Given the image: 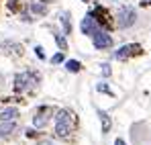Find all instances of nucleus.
Listing matches in <instances>:
<instances>
[{"instance_id":"1","label":"nucleus","mask_w":151,"mask_h":145,"mask_svg":"<svg viewBox=\"0 0 151 145\" xmlns=\"http://www.w3.org/2000/svg\"><path fill=\"white\" fill-rule=\"evenodd\" d=\"M74 131V115L70 110H57L55 113V135L59 139H68Z\"/></svg>"},{"instance_id":"2","label":"nucleus","mask_w":151,"mask_h":145,"mask_svg":"<svg viewBox=\"0 0 151 145\" xmlns=\"http://www.w3.org/2000/svg\"><path fill=\"white\" fill-rule=\"evenodd\" d=\"M37 84H39V74L37 72L27 70V72H21V74L14 76V90L21 92V94L33 92V90L37 88Z\"/></svg>"},{"instance_id":"3","label":"nucleus","mask_w":151,"mask_h":145,"mask_svg":"<svg viewBox=\"0 0 151 145\" xmlns=\"http://www.w3.org/2000/svg\"><path fill=\"white\" fill-rule=\"evenodd\" d=\"M137 23V10L133 6H121L116 10V17H114V25L119 29H131L133 25Z\"/></svg>"},{"instance_id":"4","label":"nucleus","mask_w":151,"mask_h":145,"mask_svg":"<svg viewBox=\"0 0 151 145\" xmlns=\"http://www.w3.org/2000/svg\"><path fill=\"white\" fill-rule=\"evenodd\" d=\"M80 29H82V33H84V35H88V37H94V35L100 31L102 27H100V23L94 19V14H92V12H88V14L82 19V23H80Z\"/></svg>"},{"instance_id":"5","label":"nucleus","mask_w":151,"mask_h":145,"mask_svg":"<svg viewBox=\"0 0 151 145\" xmlns=\"http://www.w3.org/2000/svg\"><path fill=\"white\" fill-rule=\"evenodd\" d=\"M51 115H53V108H51V106H39L37 113H35V117H33V127H35V129L47 127Z\"/></svg>"},{"instance_id":"6","label":"nucleus","mask_w":151,"mask_h":145,"mask_svg":"<svg viewBox=\"0 0 151 145\" xmlns=\"http://www.w3.org/2000/svg\"><path fill=\"white\" fill-rule=\"evenodd\" d=\"M92 43L98 51H104V49H110L112 47V35L106 31V29H100L94 37H92Z\"/></svg>"},{"instance_id":"7","label":"nucleus","mask_w":151,"mask_h":145,"mask_svg":"<svg viewBox=\"0 0 151 145\" xmlns=\"http://www.w3.org/2000/svg\"><path fill=\"white\" fill-rule=\"evenodd\" d=\"M137 53H141V45H135V43H131V45H123V47H119L114 51V59H129V57H133V55H137Z\"/></svg>"},{"instance_id":"8","label":"nucleus","mask_w":151,"mask_h":145,"mask_svg":"<svg viewBox=\"0 0 151 145\" xmlns=\"http://www.w3.org/2000/svg\"><path fill=\"white\" fill-rule=\"evenodd\" d=\"M19 117V108L17 106H6L0 110V121H14Z\"/></svg>"},{"instance_id":"9","label":"nucleus","mask_w":151,"mask_h":145,"mask_svg":"<svg viewBox=\"0 0 151 145\" xmlns=\"http://www.w3.org/2000/svg\"><path fill=\"white\" fill-rule=\"evenodd\" d=\"M59 23L63 27V35H72V14L70 12H61L59 14Z\"/></svg>"},{"instance_id":"10","label":"nucleus","mask_w":151,"mask_h":145,"mask_svg":"<svg viewBox=\"0 0 151 145\" xmlns=\"http://www.w3.org/2000/svg\"><path fill=\"white\" fill-rule=\"evenodd\" d=\"M29 10H31L33 14H37V17H45V14H47V6H45L43 2H39V0L31 2V4H29Z\"/></svg>"},{"instance_id":"11","label":"nucleus","mask_w":151,"mask_h":145,"mask_svg":"<svg viewBox=\"0 0 151 145\" xmlns=\"http://www.w3.org/2000/svg\"><path fill=\"white\" fill-rule=\"evenodd\" d=\"M14 129H17V123L14 121H0V137L10 135Z\"/></svg>"},{"instance_id":"12","label":"nucleus","mask_w":151,"mask_h":145,"mask_svg":"<svg viewBox=\"0 0 151 145\" xmlns=\"http://www.w3.org/2000/svg\"><path fill=\"white\" fill-rule=\"evenodd\" d=\"M98 117H100L102 133H108V131H110V127H112V121H110V117H108V113H102V110H98Z\"/></svg>"},{"instance_id":"13","label":"nucleus","mask_w":151,"mask_h":145,"mask_svg":"<svg viewBox=\"0 0 151 145\" xmlns=\"http://www.w3.org/2000/svg\"><path fill=\"white\" fill-rule=\"evenodd\" d=\"M65 70L72 72V74H76V72L82 70V63H80L78 59H68V61H65Z\"/></svg>"},{"instance_id":"14","label":"nucleus","mask_w":151,"mask_h":145,"mask_svg":"<svg viewBox=\"0 0 151 145\" xmlns=\"http://www.w3.org/2000/svg\"><path fill=\"white\" fill-rule=\"evenodd\" d=\"M53 39H55V43L59 45L61 51H65V49H68V41H65V37H63L61 33H53Z\"/></svg>"},{"instance_id":"15","label":"nucleus","mask_w":151,"mask_h":145,"mask_svg":"<svg viewBox=\"0 0 151 145\" xmlns=\"http://www.w3.org/2000/svg\"><path fill=\"white\" fill-rule=\"evenodd\" d=\"M96 90H98V92H104V94H112V92H110V88L106 86V82H100V84L96 86Z\"/></svg>"},{"instance_id":"16","label":"nucleus","mask_w":151,"mask_h":145,"mask_svg":"<svg viewBox=\"0 0 151 145\" xmlns=\"http://www.w3.org/2000/svg\"><path fill=\"white\" fill-rule=\"evenodd\" d=\"M51 61H53V63H61V61H63V51H61V53H55V55L51 57Z\"/></svg>"},{"instance_id":"17","label":"nucleus","mask_w":151,"mask_h":145,"mask_svg":"<svg viewBox=\"0 0 151 145\" xmlns=\"http://www.w3.org/2000/svg\"><path fill=\"white\" fill-rule=\"evenodd\" d=\"M35 53L39 59H45V53H43V47H35Z\"/></svg>"},{"instance_id":"18","label":"nucleus","mask_w":151,"mask_h":145,"mask_svg":"<svg viewBox=\"0 0 151 145\" xmlns=\"http://www.w3.org/2000/svg\"><path fill=\"white\" fill-rule=\"evenodd\" d=\"M100 68H102V74H104V76H110V66H108V63H102Z\"/></svg>"},{"instance_id":"19","label":"nucleus","mask_w":151,"mask_h":145,"mask_svg":"<svg viewBox=\"0 0 151 145\" xmlns=\"http://www.w3.org/2000/svg\"><path fill=\"white\" fill-rule=\"evenodd\" d=\"M114 145H125V141H123V139H116V141H114Z\"/></svg>"},{"instance_id":"20","label":"nucleus","mask_w":151,"mask_h":145,"mask_svg":"<svg viewBox=\"0 0 151 145\" xmlns=\"http://www.w3.org/2000/svg\"><path fill=\"white\" fill-rule=\"evenodd\" d=\"M39 145H53L51 141H39Z\"/></svg>"},{"instance_id":"21","label":"nucleus","mask_w":151,"mask_h":145,"mask_svg":"<svg viewBox=\"0 0 151 145\" xmlns=\"http://www.w3.org/2000/svg\"><path fill=\"white\" fill-rule=\"evenodd\" d=\"M82 2H88V0H82Z\"/></svg>"}]
</instances>
